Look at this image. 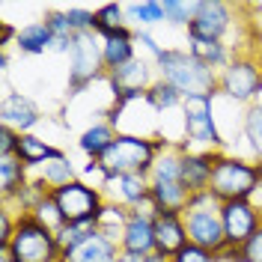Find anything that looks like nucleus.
<instances>
[{
    "instance_id": "1",
    "label": "nucleus",
    "mask_w": 262,
    "mask_h": 262,
    "mask_svg": "<svg viewBox=\"0 0 262 262\" xmlns=\"http://www.w3.org/2000/svg\"><path fill=\"white\" fill-rule=\"evenodd\" d=\"M155 69H158V78L170 83L182 98L221 96L217 93V75L221 72L194 60L185 48H164L155 60Z\"/></svg>"
},
{
    "instance_id": "2",
    "label": "nucleus",
    "mask_w": 262,
    "mask_h": 262,
    "mask_svg": "<svg viewBox=\"0 0 262 262\" xmlns=\"http://www.w3.org/2000/svg\"><path fill=\"white\" fill-rule=\"evenodd\" d=\"M9 262H60L63 250L57 242V232L51 227H45L36 214L18 212L15 214V235L6 250Z\"/></svg>"
},
{
    "instance_id": "3",
    "label": "nucleus",
    "mask_w": 262,
    "mask_h": 262,
    "mask_svg": "<svg viewBox=\"0 0 262 262\" xmlns=\"http://www.w3.org/2000/svg\"><path fill=\"white\" fill-rule=\"evenodd\" d=\"M262 188V161H247L238 155L224 152L212 170V182H209V194L217 203H229V200H250Z\"/></svg>"
},
{
    "instance_id": "4",
    "label": "nucleus",
    "mask_w": 262,
    "mask_h": 262,
    "mask_svg": "<svg viewBox=\"0 0 262 262\" xmlns=\"http://www.w3.org/2000/svg\"><path fill=\"white\" fill-rule=\"evenodd\" d=\"M185 229H188V242L203 250H212L217 253L221 247L227 245V235H224V217H221V203L214 200L209 191H200L191 194L188 200V209H185Z\"/></svg>"
},
{
    "instance_id": "5",
    "label": "nucleus",
    "mask_w": 262,
    "mask_h": 262,
    "mask_svg": "<svg viewBox=\"0 0 262 262\" xmlns=\"http://www.w3.org/2000/svg\"><path fill=\"white\" fill-rule=\"evenodd\" d=\"M155 158H158V152L152 146V137L119 131L116 140L111 143V149L98 158V164H101L107 179L122 176V173H143V176H149L152 167H155Z\"/></svg>"
},
{
    "instance_id": "6",
    "label": "nucleus",
    "mask_w": 262,
    "mask_h": 262,
    "mask_svg": "<svg viewBox=\"0 0 262 262\" xmlns=\"http://www.w3.org/2000/svg\"><path fill=\"white\" fill-rule=\"evenodd\" d=\"M217 93L235 104H256L262 96V63L253 54H232L229 66L217 75Z\"/></svg>"
},
{
    "instance_id": "7",
    "label": "nucleus",
    "mask_w": 262,
    "mask_h": 262,
    "mask_svg": "<svg viewBox=\"0 0 262 262\" xmlns=\"http://www.w3.org/2000/svg\"><path fill=\"white\" fill-rule=\"evenodd\" d=\"M214 98L217 96H194L185 98L182 104V131H185V143L200 149H212V152H227V143L217 131L214 122Z\"/></svg>"
},
{
    "instance_id": "8",
    "label": "nucleus",
    "mask_w": 262,
    "mask_h": 262,
    "mask_svg": "<svg viewBox=\"0 0 262 262\" xmlns=\"http://www.w3.org/2000/svg\"><path fill=\"white\" fill-rule=\"evenodd\" d=\"M51 196H54V203H57V209H60L66 224H96L98 227L101 209L107 203V196H104L101 188L86 185L83 179L69 182L63 188H54Z\"/></svg>"
},
{
    "instance_id": "9",
    "label": "nucleus",
    "mask_w": 262,
    "mask_h": 262,
    "mask_svg": "<svg viewBox=\"0 0 262 262\" xmlns=\"http://www.w3.org/2000/svg\"><path fill=\"white\" fill-rule=\"evenodd\" d=\"M104 60H101V39L96 33H78L69 54V96H81L93 81H104Z\"/></svg>"
},
{
    "instance_id": "10",
    "label": "nucleus",
    "mask_w": 262,
    "mask_h": 262,
    "mask_svg": "<svg viewBox=\"0 0 262 262\" xmlns=\"http://www.w3.org/2000/svg\"><path fill=\"white\" fill-rule=\"evenodd\" d=\"M232 6L221 0H196L194 18L188 24V39H209V42H224V36L232 30Z\"/></svg>"
},
{
    "instance_id": "11",
    "label": "nucleus",
    "mask_w": 262,
    "mask_h": 262,
    "mask_svg": "<svg viewBox=\"0 0 262 262\" xmlns=\"http://www.w3.org/2000/svg\"><path fill=\"white\" fill-rule=\"evenodd\" d=\"M221 217H224L227 247H235V250H242L247 238L262 227V209H256L250 200H229V203H221Z\"/></svg>"
},
{
    "instance_id": "12",
    "label": "nucleus",
    "mask_w": 262,
    "mask_h": 262,
    "mask_svg": "<svg viewBox=\"0 0 262 262\" xmlns=\"http://www.w3.org/2000/svg\"><path fill=\"white\" fill-rule=\"evenodd\" d=\"M42 122V111L24 93H3L0 98V125H9L18 134H30Z\"/></svg>"
},
{
    "instance_id": "13",
    "label": "nucleus",
    "mask_w": 262,
    "mask_h": 262,
    "mask_svg": "<svg viewBox=\"0 0 262 262\" xmlns=\"http://www.w3.org/2000/svg\"><path fill=\"white\" fill-rule=\"evenodd\" d=\"M119 247L128 253H155V212L149 206L146 209H131Z\"/></svg>"
},
{
    "instance_id": "14",
    "label": "nucleus",
    "mask_w": 262,
    "mask_h": 262,
    "mask_svg": "<svg viewBox=\"0 0 262 262\" xmlns=\"http://www.w3.org/2000/svg\"><path fill=\"white\" fill-rule=\"evenodd\" d=\"M104 81L111 83V93H114V98H116V96H122V93H146L158 78H155V66L149 63V60L134 57V60L125 63L122 69L111 72Z\"/></svg>"
},
{
    "instance_id": "15",
    "label": "nucleus",
    "mask_w": 262,
    "mask_h": 262,
    "mask_svg": "<svg viewBox=\"0 0 262 262\" xmlns=\"http://www.w3.org/2000/svg\"><path fill=\"white\" fill-rule=\"evenodd\" d=\"M224 152H212V149H191V152H182V185L200 194V191H209V182H212V170L217 158Z\"/></svg>"
},
{
    "instance_id": "16",
    "label": "nucleus",
    "mask_w": 262,
    "mask_h": 262,
    "mask_svg": "<svg viewBox=\"0 0 262 262\" xmlns=\"http://www.w3.org/2000/svg\"><path fill=\"white\" fill-rule=\"evenodd\" d=\"M191 191L182 179H149V209L155 214H185Z\"/></svg>"
},
{
    "instance_id": "17",
    "label": "nucleus",
    "mask_w": 262,
    "mask_h": 262,
    "mask_svg": "<svg viewBox=\"0 0 262 262\" xmlns=\"http://www.w3.org/2000/svg\"><path fill=\"white\" fill-rule=\"evenodd\" d=\"M188 242V229L182 214H155V253L173 259Z\"/></svg>"
},
{
    "instance_id": "18",
    "label": "nucleus",
    "mask_w": 262,
    "mask_h": 262,
    "mask_svg": "<svg viewBox=\"0 0 262 262\" xmlns=\"http://www.w3.org/2000/svg\"><path fill=\"white\" fill-rule=\"evenodd\" d=\"M104 188H116L114 203H122L125 209H146L149 206V176H143V173L114 176V179L104 182Z\"/></svg>"
},
{
    "instance_id": "19",
    "label": "nucleus",
    "mask_w": 262,
    "mask_h": 262,
    "mask_svg": "<svg viewBox=\"0 0 262 262\" xmlns=\"http://www.w3.org/2000/svg\"><path fill=\"white\" fill-rule=\"evenodd\" d=\"M134 33L128 24L125 27H119V30L111 36V39H101V60H104V72L111 75L116 69H122L125 63H131L134 57H137V42H134Z\"/></svg>"
},
{
    "instance_id": "20",
    "label": "nucleus",
    "mask_w": 262,
    "mask_h": 262,
    "mask_svg": "<svg viewBox=\"0 0 262 262\" xmlns=\"http://www.w3.org/2000/svg\"><path fill=\"white\" fill-rule=\"evenodd\" d=\"M15 155L27 170H39L42 164L54 161V158H66V152L60 146H51V143H45V140L36 137V134H21V137H18Z\"/></svg>"
},
{
    "instance_id": "21",
    "label": "nucleus",
    "mask_w": 262,
    "mask_h": 262,
    "mask_svg": "<svg viewBox=\"0 0 262 262\" xmlns=\"http://www.w3.org/2000/svg\"><path fill=\"white\" fill-rule=\"evenodd\" d=\"M119 250L122 247L116 245V242H111L107 235L96 232L90 242H83L81 247H75L72 253H63L60 262H116L119 259Z\"/></svg>"
},
{
    "instance_id": "22",
    "label": "nucleus",
    "mask_w": 262,
    "mask_h": 262,
    "mask_svg": "<svg viewBox=\"0 0 262 262\" xmlns=\"http://www.w3.org/2000/svg\"><path fill=\"white\" fill-rule=\"evenodd\" d=\"M116 134H119V131H116L114 125H107L104 119H101V122H93V125L78 137V149H81L90 161H98V158L111 149V143L116 140Z\"/></svg>"
},
{
    "instance_id": "23",
    "label": "nucleus",
    "mask_w": 262,
    "mask_h": 262,
    "mask_svg": "<svg viewBox=\"0 0 262 262\" xmlns=\"http://www.w3.org/2000/svg\"><path fill=\"white\" fill-rule=\"evenodd\" d=\"M15 48L18 54H27V57H39L45 51L54 48V36L51 30L45 27V21H30L18 30V39H15Z\"/></svg>"
},
{
    "instance_id": "24",
    "label": "nucleus",
    "mask_w": 262,
    "mask_h": 262,
    "mask_svg": "<svg viewBox=\"0 0 262 262\" xmlns=\"http://www.w3.org/2000/svg\"><path fill=\"white\" fill-rule=\"evenodd\" d=\"M188 54L214 72H224L232 60V51L227 42H209V39H188Z\"/></svg>"
},
{
    "instance_id": "25",
    "label": "nucleus",
    "mask_w": 262,
    "mask_h": 262,
    "mask_svg": "<svg viewBox=\"0 0 262 262\" xmlns=\"http://www.w3.org/2000/svg\"><path fill=\"white\" fill-rule=\"evenodd\" d=\"M27 167L18 161V155H9V158H0V194H3V203H12L24 188H27Z\"/></svg>"
},
{
    "instance_id": "26",
    "label": "nucleus",
    "mask_w": 262,
    "mask_h": 262,
    "mask_svg": "<svg viewBox=\"0 0 262 262\" xmlns=\"http://www.w3.org/2000/svg\"><path fill=\"white\" fill-rule=\"evenodd\" d=\"M45 27L51 30L54 36V48L51 51H60V54H72V45H75V36L78 33L72 30V24H69V18H66V9H48L45 15Z\"/></svg>"
},
{
    "instance_id": "27",
    "label": "nucleus",
    "mask_w": 262,
    "mask_h": 262,
    "mask_svg": "<svg viewBox=\"0 0 262 262\" xmlns=\"http://www.w3.org/2000/svg\"><path fill=\"white\" fill-rule=\"evenodd\" d=\"M125 6L122 3H101L96 9V24H93V33L98 39H111L119 27H125Z\"/></svg>"
},
{
    "instance_id": "28",
    "label": "nucleus",
    "mask_w": 262,
    "mask_h": 262,
    "mask_svg": "<svg viewBox=\"0 0 262 262\" xmlns=\"http://www.w3.org/2000/svg\"><path fill=\"white\" fill-rule=\"evenodd\" d=\"M39 179H42L51 191H54V188H63V185H69V182L81 179V173L75 170L72 158L66 155V158H54V161L42 164V167H39Z\"/></svg>"
},
{
    "instance_id": "29",
    "label": "nucleus",
    "mask_w": 262,
    "mask_h": 262,
    "mask_svg": "<svg viewBox=\"0 0 262 262\" xmlns=\"http://www.w3.org/2000/svg\"><path fill=\"white\" fill-rule=\"evenodd\" d=\"M125 18L137 24V30H146V27L164 24V3H161V0H140V3H125Z\"/></svg>"
},
{
    "instance_id": "30",
    "label": "nucleus",
    "mask_w": 262,
    "mask_h": 262,
    "mask_svg": "<svg viewBox=\"0 0 262 262\" xmlns=\"http://www.w3.org/2000/svg\"><path fill=\"white\" fill-rule=\"evenodd\" d=\"M146 104L152 107V111H158V114H167V111H173V107H182L185 98H182L167 81L158 78V81L146 90Z\"/></svg>"
},
{
    "instance_id": "31",
    "label": "nucleus",
    "mask_w": 262,
    "mask_h": 262,
    "mask_svg": "<svg viewBox=\"0 0 262 262\" xmlns=\"http://www.w3.org/2000/svg\"><path fill=\"white\" fill-rule=\"evenodd\" d=\"M98 232L96 224H63L57 229V242H60V250L63 253H72L75 247H81L83 242H90Z\"/></svg>"
},
{
    "instance_id": "32",
    "label": "nucleus",
    "mask_w": 262,
    "mask_h": 262,
    "mask_svg": "<svg viewBox=\"0 0 262 262\" xmlns=\"http://www.w3.org/2000/svg\"><path fill=\"white\" fill-rule=\"evenodd\" d=\"M242 131H245V140L250 143L253 155L262 161V101L250 104L245 111V119H242Z\"/></svg>"
},
{
    "instance_id": "33",
    "label": "nucleus",
    "mask_w": 262,
    "mask_h": 262,
    "mask_svg": "<svg viewBox=\"0 0 262 262\" xmlns=\"http://www.w3.org/2000/svg\"><path fill=\"white\" fill-rule=\"evenodd\" d=\"M161 3H164V21L170 27H185L188 30V24L194 18V3H188V0H161Z\"/></svg>"
},
{
    "instance_id": "34",
    "label": "nucleus",
    "mask_w": 262,
    "mask_h": 262,
    "mask_svg": "<svg viewBox=\"0 0 262 262\" xmlns=\"http://www.w3.org/2000/svg\"><path fill=\"white\" fill-rule=\"evenodd\" d=\"M66 18L72 24L75 33H93V24H96V9H86V6H69L66 9Z\"/></svg>"
},
{
    "instance_id": "35",
    "label": "nucleus",
    "mask_w": 262,
    "mask_h": 262,
    "mask_svg": "<svg viewBox=\"0 0 262 262\" xmlns=\"http://www.w3.org/2000/svg\"><path fill=\"white\" fill-rule=\"evenodd\" d=\"M30 214H36V217H39V221H42L45 227H51L54 232H57V229H60V227L66 224L63 214H60V209H57V203H54V196H51V194L45 196V200H42V203L36 206V212H30Z\"/></svg>"
},
{
    "instance_id": "36",
    "label": "nucleus",
    "mask_w": 262,
    "mask_h": 262,
    "mask_svg": "<svg viewBox=\"0 0 262 262\" xmlns=\"http://www.w3.org/2000/svg\"><path fill=\"white\" fill-rule=\"evenodd\" d=\"M170 262H217V259H214L212 250H203L196 245H185Z\"/></svg>"
},
{
    "instance_id": "37",
    "label": "nucleus",
    "mask_w": 262,
    "mask_h": 262,
    "mask_svg": "<svg viewBox=\"0 0 262 262\" xmlns=\"http://www.w3.org/2000/svg\"><path fill=\"white\" fill-rule=\"evenodd\" d=\"M242 259L245 262H262V227L245 242V247H242Z\"/></svg>"
},
{
    "instance_id": "38",
    "label": "nucleus",
    "mask_w": 262,
    "mask_h": 262,
    "mask_svg": "<svg viewBox=\"0 0 262 262\" xmlns=\"http://www.w3.org/2000/svg\"><path fill=\"white\" fill-rule=\"evenodd\" d=\"M18 134L15 128H9V125H0V158H9V155H15L18 149Z\"/></svg>"
},
{
    "instance_id": "39",
    "label": "nucleus",
    "mask_w": 262,
    "mask_h": 262,
    "mask_svg": "<svg viewBox=\"0 0 262 262\" xmlns=\"http://www.w3.org/2000/svg\"><path fill=\"white\" fill-rule=\"evenodd\" d=\"M134 30H137V27H134ZM134 42H137V45H143V48H146L149 54L155 57V60H158V54L164 51L161 45H158V39H155L149 30H137V33H134Z\"/></svg>"
},
{
    "instance_id": "40",
    "label": "nucleus",
    "mask_w": 262,
    "mask_h": 262,
    "mask_svg": "<svg viewBox=\"0 0 262 262\" xmlns=\"http://www.w3.org/2000/svg\"><path fill=\"white\" fill-rule=\"evenodd\" d=\"M18 30H21V27H15V24H9V21H0V51H6L9 45H15Z\"/></svg>"
},
{
    "instance_id": "41",
    "label": "nucleus",
    "mask_w": 262,
    "mask_h": 262,
    "mask_svg": "<svg viewBox=\"0 0 262 262\" xmlns=\"http://www.w3.org/2000/svg\"><path fill=\"white\" fill-rule=\"evenodd\" d=\"M152 253H128V250H119V259L116 262H149Z\"/></svg>"
},
{
    "instance_id": "42",
    "label": "nucleus",
    "mask_w": 262,
    "mask_h": 262,
    "mask_svg": "<svg viewBox=\"0 0 262 262\" xmlns=\"http://www.w3.org/2000/svg\"><path fill=\"white\" fill-rule=\"evenodd\" d=\"M9 69V51H0V72Z\"/></svg>"
},
{
    "instance_id": "43",
    "label": "nucleus",
    "mask_w": 262,
    "mask_h": 262,
    "mask_svg": "<svg viewBox=\"0 0 262 262\" xmlns=\"http://www.w3.org/2000/svg\"><path fill=\"white\" fill-rule=\"evenodd\" d=\"M229 262H245V259H242V256H238V259H229Z\"/></svg>"
}]
</instances>
